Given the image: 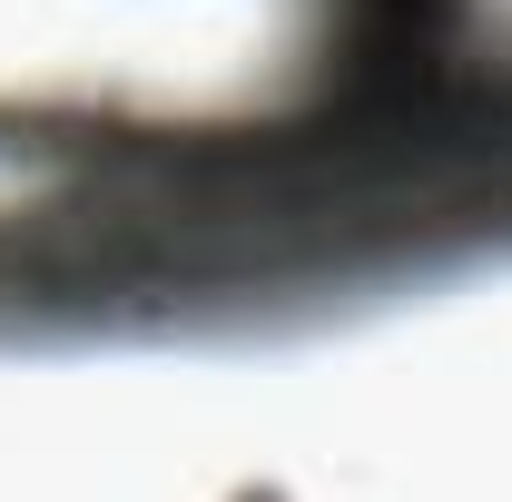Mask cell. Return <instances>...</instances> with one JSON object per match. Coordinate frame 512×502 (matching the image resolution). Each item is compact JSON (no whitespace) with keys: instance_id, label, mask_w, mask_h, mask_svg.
<instances>
[{"instance_id":"6da1fadb","label":"cell","mask_w":512,"mask_h":502,"mask_svg":"<svg viewBox=\"0 0 512 502\" xmlns=\"http://www.w3.org/2000/svg\"><path fill=\"white\" fill-rule=\"evenodd\" d=\"M0 345L276 335L512 256V30L493 0H325L237 119L0 99Z\"/></svg>"},{"instance_id":"7a4b0ae2","label":"cell","mask_w":512,"mask_h":502,"mask_svg":"<svg viewBox=\"0 0 512 502\" xmlns=\"http://www.w3.org/2000/svg\"><path fill=\"white\" fill-rule=\"evenodd\" d=\"M247 502H266V493H247Z\"/></svg>"}]
</instances>
